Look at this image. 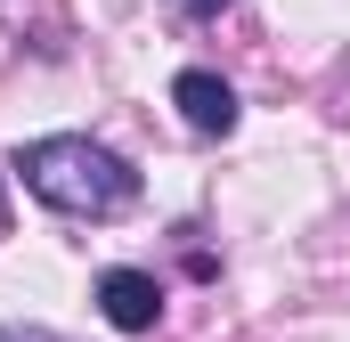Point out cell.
<instances>
[{
	"instance_id": "6da1fadb",
	"label": "cell",
	"mask_w": 350,
	"mask_h": 342,
	"mask_svg": "<svg viewBox=\"0 0 350 342\" xmlns=\"http://www.w3.org/2000/svg\"><path fill=\"white\" fill-rule=\"evenodd\" d=\"M25 187L49 204V212H74V220H114L139 204V171L122 163L114 147H98L90 131H49V139H25L16 147Z\"/></svg>"
},
{
	"instance_id": "7a4b0ae2",
	"label": "cell",
	"mask_w": 350,
	"mask_h": 342,
	"mask_svg": "<svg viewBox=\"0 0 350 342\" xmlns=\"http://www.w3.org/2000/svg\"><path fill=\"white\" fill-rule=\"evenodd\" d=\"M98 310H106V326H122V334H155L163 285H155L147 269H106V277H98Z\"/></svg>"
},
{
	"instance_id": "3957f363",
	"label": "cell",
	"mask_w": 350,
	"mask_h": 342,
	"mask_svg": "<svg viewBox=\"0 0 350 342\" xmlns=\"http://www.w3.org/2000/svg\"><path fill=\"white\" fill-rule=\"evenodd\" d=\"M172 106L187 114V131H204V139H228L237 131V90L220 82V74H204V66H187L172 82Z\"/></svg>"
},
{
	"instance_id": "277c9868",
	"label": "cell",
	"mask_w": 350,
	"mask_h": 342,
	"mask_svg": "<svg viewBox=\"0 0 350 342\" xmlns=\"http://www.w3.org/2000/svg\"><path fill=\"white\" fill-rule=\"evenodd\" d=\"M0 342H66V334H49V326H0Z\"/></svg>"
},
{
	"instance_id": "5b68a950",
	"label": "cell",
	"mask_w": 350,
	"mask_h": 342,
	"mask_svg": "<svg viewBox=\"0 0 350 342\" xmlns=\"http://www.w3.org/2000/svg\"><path fill=\"white\" fill-rule=\"evenodd\" d=\"M179 16H220V8H237V0H172Z\"/></svg>"
},
{
	"instance_id": "8992f818",
	"label": "cell",
	"mask_w": 350,
	"mask_h": 342,
	"mask_svg": "<svg viewBox=\"0 0 350 342\" xmlns=\"http://www.w3.org/2000/svg\"><path fill=\"white\" fill-rule=\"evenodd\" d=\"M0 228H8V204H0Z\"/></svg>"
}]
</instances>
